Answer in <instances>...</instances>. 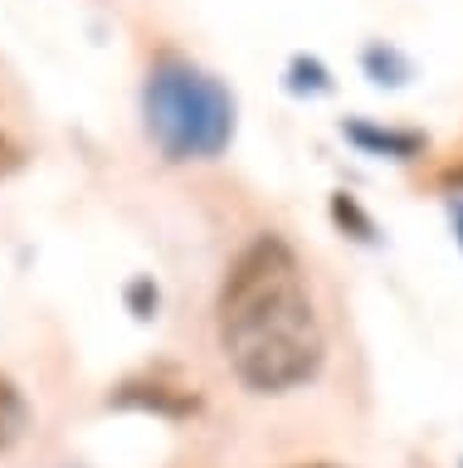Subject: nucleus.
I'll return each mask as SVG.
<instances>
[{"mask_svg":"<svg viewBox=\"0 0 463 468\" xmlns=\"http://www.w3.org/2000/svg\"><path fill=\"white\" fill-rule=\"evenodd\" d=\"M215 332L244 390L293 395L317 380L327 361V336L302 259L283 234H254L229 259L215 303Z\"/></svg>","mask_w":463,"mask_h":468,"instance_id":"nucleus-1","label":"nucleus"},{"mask_svg":"<svg viewBox=\"0 0 463 468\" xmlns=\"http://www.w3.org/2000/svg\"><path fill=\"white\" fill-rule=\"evenodd\" d=\"M361 64H366V73L375 83H390V88H400V83H410V58H405L395 44H366V54H361Z\"/></svg>","mask_w":463,"mask_h":468,"instance_id":"nucleus-6","label":"nucleus"},{"mask_svg":"<svg viewBox=\"0 0 463 468\" xmlns=\"http://www.w3.org/2000/svg\"><path fill=\"white\" fill-rule=\"evenodd\" d=\"M171 386H156V380H127L108 395V405H122V410H156V415H191L195 410V395H166Z\"/></svg>","mask_w":463,"mask_h":468,"instance_id":"nucleus-4","label":"nucleus"},{"mask_svg":"<svg viewBox=\"0 0 463 468\" xmlns=\"http://www.w3.org/2000/svg\"><path fill=\"white\" fill-rule=\"evenodd\" d=\"M331 215H337V225L346 229V225H352L356 229V239H375V225H371V219L366 215H361V205L352 200V196H331Z\"/></svg>","mask_w":463,"mask_h":468,"instance_id":"nucleus-8","label":"nucleus"},{"mask_svg":"<svg viewBox=\"0 0 463 468\" xmlns=\"http://www.w3.org/2000/svg\"><path fill=\"white\" fill-rule=\"evenodd\" d=\"M288 73H293V79H288V88H293V93H327V88H331L327 69L317 64V58H302V54H298Z\"/></svg>","mask_w":463,"mask_h":468,"instance_id":"nucleus-7","label":"nucleus"},{"mask_svg":"<svg viewBox=\"0 0 463 468\" xmlns=\"http://www.w3.org/2000/svg\"><path fill=\"white\" fill-rule=\"evenodd\" d=\"M448 219H454V234H458V244H463V196L448 200Z\"/></svg>","mask_w":463,"mask_h":468,"instance_id":"nucleus-11","label":"nucleus"},{"mask_svg":"<svg viewBox=\"0 0 463 468\" xmlns=\"http://www.w3.org/2000/svg\"><path fill=\"white\" fill-rule=\"evenodd\" d=\"M342 137L361 146L366 156H390V161H415L425 152V132H405V127H375L366 117H346L342 122Z\"/></svg>","mask_w":463,"mask_h":468,"instance_id":"nucleus-3","label":"nucleus"},{"mask_svg":"<svg viewBox=\"0 0 463 468\" xmlns=\"http://www.w3.org/2000/svg\"><path fill=\"white\" fill-rule=\"evenodd\" d=\"M156 303H162V292H156V283L152 278H132L127 283V307H132V317H156Z\"/></svg>","mask_w":463,"mask_h":468,"instance_id":"nucleus-9","label":"nucleus"},{"mask_svg":"<svg viewBox=\"0 0 463 468\" xmlns=\"http://www.w3.org/2000/svg\"><path fill=\"white\" fill-rule=\"evenodd\" d=\"M25 430H30V400H25V390L10 376H0V453L16 449Z\"/></svg>","mask_w":463,"mask_h":468,"instance_id":"nucleus-5","label":"nucleus"},{"mask_svg":"<svg viewBox=\"0 0 463 468\" xmlns=\"http://www.w3.org/2000/svg\"><path fill=\"white\" fill-rule=\"evenodd\" d=\"M20 166H25V152L5 137V132H0V181H5V176H16Z\"/></svg>","mask_w":463,"mask_h":468,"instance_id":"nucleus-10","label":"nucleus"},{"mask_svg":"<svg viewBox=\"0 0 463 468\" xmlns=\"http://www.w3.org/2000/svg\"><path fill=\"white\" fill-rule=\"evenodd\" d=\"M298 468H337V463H298Z\"/></svg>","mask_w":463,"mask_h":468,"instance_id":"nucleus-12","label":"nucleus"},{"mask_svg":"<svg viewBox=\"0 0 463 468\" xmlns=\"http://www.w3.org/2000/svg\"><path fill=\"white\" fill-rule=\"evenodd\" d=\"M142 122L162 161H220L235 142L239 102L210 69L181 54H156L142 83Z\"/></svg>","mask_w":463,"mask_h":468,"instance_id":"nucleus-2","label":"nucleus"}]
</instances>
